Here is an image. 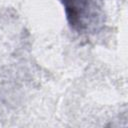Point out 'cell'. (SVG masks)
Returning <instances> with one entry per match:
<instances>
[{
	"label": "cell",
	"instance_id": "cell-1",
	"mask_svg": "<svg viewBox=\"0 0 128 128\" xmlns=\"http://www.w3.org/2000/svg\"><path fill=\"white\" fill-rule=\"evenodd\" d=\"M67 21L75 30H82L90 11L91 0H61Z\"/></svg>",
	"mask_w": 128,
	"mask_h": 128
}]
</instances>
